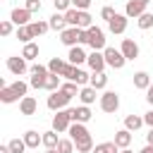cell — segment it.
<instances>
[{
    "label": "cell",
    "instance_id": "277c9868",
    "mask_svg": "<svg viewBox=\"0 0 153 153\" xmlns=\"http://www.w3.org/2000/svg\"><path fill=\"white\" fill-rule=\"evenodd\" d=\"M103 55H105V65L108 67H112V69H122L124 65H127V57L122 55V50H117V48H105L103 50Z\"/></svg>",
    "mask_w": 153,
    "mask_h": 153
},
{
    "label": "cell",
    "instance_id": "f1b7e54d",
    "mask_svg": "<svg viewBox=\"0 0 153 153\" xmlns=\"http://www.w3.org/2000/svg\"><path fill=\"white\" fill-rule=\"evenodd\" d=\"M0 100L10 105V103H17V100H19V96L12 91V86H2V88H0Z\"/></svg>",
    "mask_w": 153,
    "mask_h": 153
},
{
    "label": "cell",
    "instance_id": "3957f363",
    "mask_svg": "<svg viewBox=\"0 0 153 153\" xmlns=\"http://www.w3.org/2000/svg\"><path fill=\"white\" fill-rule=\"evenodd\" d=\"M86 33H88V45L93 48V50H98V53H103L108 45H105V31L100 29V26H91V29H86Z\"/></svg>",
    "mask_w": 153,
    "mask_h": 153
},
{
    "label": "cell",
    "instance_id": "d4e9b609",
    "mask_svg": "<svg viewBox=\"0 0 153 153\" xmlns=\"http://www.w3.org/2000/svg\"><path fill=\"white\" fill-rule=\"evenodd\" d=\"M29 29H31L33 38H38V36H43V33L50 29V24H48V22H43V19H38V22H31V24H29Z\"/></svg>",
    "mask_w": 153,
    "mask_h": 153
},
{
    "label": "cell",
    "instance_id": "ba28073f",
    "mask_svg": "<svg viewBox=\"0 0 153 153\" xmlns=\"http://www.w3.org/2000/svg\"><path fill=\"white\" fill-rule=\"evenodd\" d=\"M69 127H72L69 112H67V110H57V112L53 115V129H55L57 134H62V131H69Z\"/></svg>",
    "mask_w": 153,
    "mask_h": 153
},
{
    "label": "cell",
    "instance_id": "7a4b0ae2",
    "mask_svg": "<svg viewBox=\"0 0 153 153\" xmlns=\"http://www.w3.org/2000/svg\"><path fill=\"white\" fill-rule=\"evenodd\" d=\"M69 100H72V96H67L62 88L60 91H53L50 96H48V100H45V105L53 110V112H57V110H67V105H69Z\"/></svg>",
    "mask_w": 153,
    "mask_h": 153
},
{
    "label": "cell",
    "instance_id": "ee69618b",
    "mask_svg": "<svg viewBox=\"0 0 153 153\" xmlns=\"http://www.w3.org/2000/svg\"><path fill=\"white\" fill-rule=\"evenodd\" d=\"M10 33H12V22L10 19L0 22V36H10Z\"/></svg>",
    "mask_w": 153,
    "mask_h": 153
},
{
    "label": "cell",
    "instance_id": "74e56055",
    "mask_svg": "<svg viewBox=\"0 0 153 153\" xmlns=\"http://www.w3.org/2000/svg\"><path fill=\"white\" fill-rule=\"evenodd\" d=\"M60 88H62L67 96H79V91H81V88H79V84H74V81H62V86H60Z\"/></svg>",
    "mask_w": 153,
    "mask_h": 153
},
{
    "label": "cell",
    "instance_id": "7402d4cb",
    "mask_svg": "<svg viewBox=\"0 0 153 153\" xmlns=\"http://www.w3.org/2000/svg\"><path fill=\"white\" fill-rule=\"evenodd\" d=\"M96 88L93 86H81V91H79V100H81V105H91V103H96Z\"/></svg>",
    "mask_w": 153,
    "mask_h": 153
},
{
    "label": "cell",
    "instance_id": "f35d334b",
    "mask_svg": "<svg viewBox=\"0 0 153 153\" xmlns=\"http://www.w3.org/2000/svg\"><path fill=\"white\" fill-rule=\"evenodd\" d=\"M74 141L72 139H60V143H57V151L60 153H74Z\"/></svg>",
    "mask_w": 153,
    "mask_h": 153
},
{
    "label": "cell",
    "instance_id": "7c38bea8",
    "mask_svg": "<svg viewBox=\"0 0 153 153\" xmlns=\"http://www.w3.org/2000/svg\"><path fill=\"white\" fill-rule=\"evenodd\" d=\"M120 50H122V55H124L127 60H136V57H139V43L131 41V38H122Z\"/></svg>",
    "mask_w": 153,
    "mask_h": 153
},
{
    "label": "cell",
    "instance_id": "5b68a950",
    "mask_svg": "<svg viewBox=\"0 0 153 153\" xmlns=\"http://www.w3.org/2000/svg\"><path fill=\"white\" fill-rule=\"evenodd\" d=\"M81 33H84V29H79V26H67V29L60 33V41H62L67 48H74V45H81Z\"/></svg>",
    "mask_w": 153,
    "mask_h": 153
},
{
    "label": "cell",
    "instance_id": "b9f144b4",
    "mask_svg": "<svg viewBox=\"0 0 153 153\" xmlns=\"http://www.w3.org/2000/svg\"><path fill=\"white\" fill-rule=\"evenodd\" d=\"M53 5H55V12H67V10H72V0H53Z\"/></svg>",
    "mask_w": 153,
    "mask_h": 153
},
{
    "label": "cell",
    "instance_id": "bcb514c9",
    "mask_svg": "<svg viewBox=\"0 0 153 153\" xmlns=\"http://www.w3.org/2000/svg\"><path fill=\"white\" fill-rule=\"evenodd\" d=\"M72 7L74 10H88L91 7V0H72Z\"/></svg>",
    "mask_w": 153,
    "mask_h": 153
},
{
    "label": "cell",
    "instance_id": "f907efd6",
    "mask_svg": "<svg viewBox=\"0 0 153 153\" xmlns=\"http://www.w3.org/2000/svg\"><path fill=\"white\" fill-rule=\"evenodd\" d=\"M146 143H151V146H153V129L146 134Z\"/></svg>",
    "mask_w": 153,
    "mask_h": 153
},
{
    "label": "cell",
    "instance_id": "d6986e66",
    "mask_svg": "<svg viewBox=\"0 0 153 153\" xmlns=\"http://www.w3.org/2000/svg\"><path fill=\"white\" fill-rule=\"evenodd\" d=\"M48 24H50V29H53V31H60V33L69 26V24H67V19H65V12H55V14L48 19Z\"/></svg>",
    "mask_w": 153,
    "mask_h": 153
},
{
    "label": "cell",
    "instance_id": "8d00e7d4",
    "mask_svg": "<svg viewBox=\"0 0 153 153\" xmlns=\"http://www.w3.org/2000/svg\"><path fill=\"white\" fill-rule=\"evenodd\" d=\"M10 86H12V91H14L17 96H19V100H22V98H24V96L29 93V84H24V81H19V79H17L14 84H10Z\"/></svg>",
    "mask_w": 153,
    "mask_h": 153
},
{
    "label": "cell",
    "instance_id": "9c48e42d",
    "mask_svg": "<svg viewBox=\"0 0 153 153\" xmlns=\"http://www.w3.org/2000/svg\"><path fill=\"white\" fill-rule=\"evenodd\" d=\"M67 112H69V120L72 122H81V124H86L93 115H91V108L88 105H79V108H67Z\"/></svg>",
    "mask_w": 153,
    "mask_h": 153
},
{
    "label": "cell",
    "instance_id": "ab89813d",
    "mask_svg": "<svg viewBox=\"0 0 153 153\" xmlns=\"http://www.w3.org/2000/svg\"><path fill=\"white\" fill-rule=\"evenodd\" d=\"M7 146H10V151H12V153H24V151H26L24 139H12V141H7Z\"/></svg>",
    "mask_w": 153,
    "mask_h": 153
},
{
    "label": "cell",
    "instance_id": "7dc6e473",
    "mask_svg": "<svg viewBox=\"0 0 153 153\" xmlns=\"http://www.w3.org/2000/svg\"><path fill=\"white\" fill-rule=\"evenodd\" d=\"M143 124H148V127L153 129V108H151V110H148V112L143 115Z\"/></svg>",
    "mask_w": 153,
    "mask_h": 153
},
{
    "label": "cell",
    "instance_id": "f5cc1de1",
    "mask_svg": "<svg viewBox=\"0 0 153 153\" xmlns=\"http://www.w3.org/2000/svg\"><path fill=\"white\" fill-rule=\"evenodd\" d=\"M45 153H60V151H57V148H48Z\"/></svg>",
    "mask_w": 153,
    "mask_h": 153
},
{
    "label": "cell",
    "instance_id": "7bdbcfd3",
    "mask_svg": "<svg viewBox=\"0 0 153 153\" xmlns=\"http://www.w3.org/2000/svg\"><path fill=\"white\" fill-rule=\"evenodd\" d=\"M115 14H117V12H115V7H110V5H105V7L100 10V19H105V22H110Z\"/></svg>",
    "mask_w": 153,
    "mask_h": 153
},
{
    "label": "cell",
    "instance_id": "f6af8a7d",
    "mask_svg": "<svg viewBox=\"0 0 153 153\" xmlns=\"http://www.w3.org/2000/svg\"><path fill=\"white\" fill-rule=\"evenodd\" d=\"M24 7H26L31 14H33V12H41V0H26V5H24Z\"/></svg>",
    "mask_w": 153,
    "mask_h": 153
},
{
    "label": "cell",
    "instance_id": "8992f818",
    "mask_svg": "<svg viewBox=\"0 0 153 153\" xmlns=\"http://www.w3.org/2000/svg\"><path fill=\"white\" fill-rule=\"evenodd\" d=\"M117 108H120V93L117 91H105L100 96V110L112 115V112H117Z\"/></svg>",
    "mask_w": 153,
    "mask_h": 153
},
{
    "label": "cell",
    "instance_id": "11a10c76",
    "mask_svg": "<svg viewBox=\"0 0 153 153\" xmlns=\"http://www.w3.org/2000/svg\"><path fill=\"white\" fill-rule=\"evenodd\" d=\"M139 2H143V5H148V2H151V0H139Z\"/></svg>",
    "mask_w": 153,
    "mask_h": 153
},
{
    "label": "cell",
    "instance_id": "8fae6325",
    "mask_svg": "<svg viewBox=\"0 0 153 153\" xmlns=\"http://www.w3.org/2000/svg\"><path fill=\"white\" fill-rule=\"evenodd\" d=\"M127 24H129V17L127 14H115L110 22H108V29H110V33H124L127 31Z\"/></svg>",
    "mask_w": 153,
    "mask_h": 153
},
{
    "label": "cell",
    "instance_id": "1f68e13d",
    "mask_svg": "<svg viewBox=\"0 0 153 153\" xmlns=\"http://www.w3.org/2000/svg\"><path fill=\"white\" fill-rule=\"evenodd\" d=\"M88 79H91V74H86L81 67H76V69H74V74H72V81H74V84H79V86H88Z\"/></svg>",
    "mask_w": 153,
    "mask_h": 153
},
{
    "label": "cell",
    "instance_id": "5bb4252c",
    "mask_svg": "<svg viewBox=\"0 0 153 153\" xmlns=\"http://www.w3.org/2000/svg\"><path fill=\"white\" fill-rule=\"evenodd\" d=\"M86 65L91 67V72H105V55L103 53H98V50H93L91 55H88V60H86Z\"/></svg>",
    "mask_w": 153,
    "mask_h": 153
},
{
    "label": "cell",
    "instance_id": "484cf974",
    "mask_svg": "<svg viewBox=\"0 0 153 153\" xmlns=\"http://www.w3.org/2000/svg\"><path fill=\"white\" fill-rule=\"evenodd\" d=\"M57 143H60V136H57L55 129L43 131V146H45V148H57Z\"/></svg>",
    "mask_w": 153,
    "mask_h": 153
},
{
    "label": "cell",
    "instance_id": "4316f807",
    "mask_svg": "<svg viewBox=\"0 0 153 153\" xmlns=\"http://www.w3.org/2000/svg\"><path fill=\"white\" fill-rule=\"evenodd\" d=\"M91 153H120V148L115 141H103V143H96V148Z\"/></svg>",
    "mask_w": 153,
    "mask_h": 153
},
{
    "label": "cell",
    "instance_id": "9a60e30c",
    "mask_svg": "<svg viewBox=\"0 0 153 153\" xmlns=\"http://www.w3.org/2000/svg\"><path fill=\"white\" fill-rule=\"evenodd\" d=\"M36 110H38V100L33 96H24L19 100V112L22 115H36Z\"/></svg>",
    "mask_w": 153,
    "mask_h": 153
},
{
    "label": "cell",
    "instance_id": "6da1fadb",
    "mask_svg": "<svg viewBox=\"0 0 153 153\" xmlns=\"http://www.w3.org/2000/svg\"><path fill=\"white\" fill-rule=\"evenodd\" d=\"M31 79H29V86L31 88H45V79H48V74H50V69L48 67H43V65H31Z\"/></svg>",
    "mask_w": 153,
    "mask_h": 153
},
{
    "label": "cell",
    "instance_id": "816d5d0a",
    "mask_svg": "<svg viewBox=\"0 0 153 153\" xmlns=\"http://www.w3.org/2000/svg\"><path fill=\"white\" fill-rule=\"evenodd\" d=\"M0 153H12V151H10V146L5 143V146H0Z\"/></svg>",
    "mask_w": 153,
    "mask_h": 153
},
{
    "label": "cell",
    "instance_id": "836d02e7",
    "mask_svg": "<svg viewBox=\"0 0 153 153\" xmlns=\"http://www.w3.org/2000/svg\"><path fill=\"white\" fill-rule=\"evenodd\" d=\"M65 67H67V62H65V60H60V57H53V60L48 62L50 74H62V72H65Z\"/></svg>",
    "mask_w": 153,
    "mask_h": 153
},
{
    "label": "cell",
    "instance_id": "ffe728a7",
    "mask_svg": "<svg viewBox=\"0 0 153 153\" xmlns=\"http://www.w3.org/2000/svg\"><path fill=\"white\" fill-rule=\"evenodd\" d=\"M88 86H93L96 91H103L108 86V74L105 72H93L91 79H88Z\"/></svg>",
    "mask_w": 153,
    "mask_h": 153
},
{
    "label": "cell",
    "instance_id": "681fc988",
    "mask_svg": "<svg viewBox=\"0 0 153 153\" xmlns=\"http://www.w3.org/2000/svg\"><path fill=\"white\" fill-rule=\"evenodd\" d=\"M139 153H153V146H151V143H146V146H143Z\"/></svg>",
    "mask_w": 153,
    "mask_h": 153
},
{
    "label": "cell",
    "instance_id": "52a82bcc",
    "mask_svg": "<svg viewBox=\"0 0 153 153\" xmlns=\"http://www.w3.org/2000/svg\"><path fill=\"white\" fill-rule=\"evenodd\" d=\"M7 69H10L14 76H22V74H26L31 67L26 65V60H24L22 55H12V57H7Z\"/></svg>",
    "mask_w": 153,
    "mask_h": 153
},
{
    "label": "cell",
    "instance_id": "ac0fdd59",
    "mask_svg": "<svg viewBox=\"0 0 153 153\" xmlns=\"http://www.w3.org/2000/svg\"><path fill=\"white\" fill-rule=\"evenodd\" d=\"M24 143H26V148H38L41 143H43V134H38L36 129H29V131H24Z\"/></svg>",
    "mask_w": 153,
    "mask_h": 153
},
{
    "label": "cell",
    "instance_id": "d590c367",
    "mask_svg": "<svg viewBox=\"0 0 153 153\" xmlns=\"http://www.w3.org/2000/svg\"><path fill=\"white\" fill-rule=\"evenodd\" d=\"M136 24H139V29H143V31L151 29V26H153V12H143V14L136 19Z\"/></svg>",
    "mask_w": 153,
    "mask_h": 153
},
{
    "label": "cell",
    "instance_id": "2e32d148",
    "mask_svg": "<svg viewBox=\"0 0 153 153\" xmlns=\"http://www.w3.org/2000/svg\"><path fill=\"white\" fill-rule=\"evenodd\" d=\"M143 12H146V5H143V2H139V0H129V2H127V7H124V14H127L129 19H139Z\"/></svg>",
    "mask_w": 153,
    "mask_h": 153
},
{
    "label": "cell",
    "instance_id": "e0dca14e",
    "mask_svg": "<svg viewBox=\"0 0 153 153\" xmlns=\"http://www.w3.org/2000/svg\"><path fill=\"white\" fill-rule=\"evenodd\" d=\"M69 139L72 141H79V139H86V136H91L88 134V129H86V124H81V122H72V127H69Z\"/></svg>",
    "mask_w": 153,
    "mask_h": 153
},
{
    "label": "cell",
    "instance_id": "30bf717a",
    "mask_svg": "<svg viewBox=\"0 0 153 153\" xmlns=\"http://www.w3.org/2000/svg\"><path fill=\"white\" fill-rule=\"evenodd\" d=\"M10 22L17 24V26H29L31 24V12L26 7H14L12 14H10Z\"/></svg>",
    "mask_w": 153,
    "mask_h": 153
},
{
    "label": "cell",
    "instance_id": "44dd1931",
    "mask_svg": "<svg viewBox=\"0 0 153 153\" xmlns=\"http://www.w3.org/2000/svg\"><path fill=\"white\" fill-rule=\"evenodd\" d=\"M151 84H153V81H151L148 72H136V74H134V88H139V91H148Z\"/></svg>",
    "mask_w": 153,
    "mask_h": 153
},
{
    "label": "cell",
    "instance_id": "f546056e",
    "mask_svg": "<svg viewBox=\"0 0 153 153\" xmlns=\"http://www.w3.org/2000/svg\"><path fill=\"white\" fill-rule=\"evenodd\" d=\"M74 146H76V153H91L96 146H93V139L91 136H86V139H79V141H74Z\"/></svg>",
    "mask_w": 153,
    "mask_h": 153
},
{
    "label": "cell",
    "instance_id": "e575fe53",
    "mask_svg": "<svg viewBox=\"0 0 153 153\" xmlns=\"http://www.w3.org/2000/svg\"><path fill=\"white\" fill-rule=\"evenodd\" d=\"M17 38L26 45V43H31V41H33V33H31V29H29V26H17Z\"/></svg>",
    "mask_w": 153,
    "mask_h": 153
},
{
    "label": "cell",
    "instance_id": "db71d44e",
    "mask_svg": "<svg viewBox=\"0 0 153 153\" xmlns=\"http://www.w3.org/2000/svg\"><path fill=\"white\" fill-rule=\"evenodd\" d=\"M120 153H134V151H131V148H122Z\"/></svg>",
    "mask_w": 153,
    "mask_h": 153
},
{
    "label": "cell",
    "instance_id": "d6a6232c",
    "mask_svg": "<svg viewBox=\"0 0 153 153\" xmlns=\"http://www.w3.org/2000/svg\"><path fill=\"white\" fill-rule=\"evenodd\" d=\"M22 57H24V60H36V57H38V45H36L33 41L26 43L24 50H22Z\"/></svg>",
    "mask_w": 153,
    "mask_h": 153
},
{
    "label": "cell",
    "instance_id": "60d3db41",
    "mask_svg": "<svg viewBox=\"0 0 153 153\" xmlns=\"http://www.w3.org/2000/svg\"><path fill=\"white\" fill-rule=\"evenodd\" d=\"M65 19H67L69 26H76V22H79V10H74V7L67 10V12H65Z\"/></svg>",
    "mask_w": 153,
    "mask_h": 153
},
{
    "label": "cell",
    "instance_id": "cb8c5ba5",
    "mask_svg": "<svg viewBox=\"0 0 153 153\" xmlns=\"http://www.w3.org/2000/svg\"><path fill=\"white\" fill-rule=\"evenodd\" d=\"M141 127H143V117H139V115H127V117H124V129L136 131V129H141Z\"/></svg>",
    "mask_w": 153,
    "mask_h": 153
},
{
    "label": "cell",
    "instance_id": "83f0119b",
    "mask_svg": "<svg viewBox=\"0 0 153 153\" xmlns=\"http://www.w3.org/2000/svg\"><path fill=\"white\" fill-rule=\"evenodd\" d=\"M60 86H62V76L60 74H48V79H45V91H60Z\"/></svg>",
    "mask_w": 153,
    "mask_h": 153
},
{
    "label": "cell",
    "instance_id": "c3c4849f",
    "mask_svg": "<svg viewBox=\"0 0 153 153\" xmlns=\"http://www.w3.org/2000/svg\"><path fill=\"white\" fill-rule=\"evenodd\" d=\"M146 100H148V105L153 108V84L148 86V91H146Z\"/></svg>",
    "mask_w": 153,
    "mask_h": 153
},
{
    "label": "cell",
    "instance_id": "603a6c76",
    "mask_svg": "<svg viewBox=\"0 0 153 153\" xmlns=\"http://www.w3.org/2000/svg\"><path fill=\"white\" fill-rule=\"evenodd\" d=\"M115 143H117L120 151H122V148H129V143H131V131H129V129L115 131Z\"/></svg>",
    "mask_w": 153,
    "mask_h": 153
},
{
    "label": "cell",
    "instance_id": "4fadbf2b",
    "mask_svg": "<svg viewBox=\"0 0 153 153\" xmlns=\"http://www.w3.org/2000/svg\"><path fill=\"white\" fill-rule=\"evenodd\" d=\"M86 60H88V55L84 53V48H81V45H74V48H69V53H67V62H69V65L79 67V65H84Z\"/></svg>",
    "mask_w": 153,
    "mask_h": 153
},
{
    "label": "cell",
    "instance_id": "4dcf8cb0",
    "mask_svg": "<svg viewBox=\"0 0 153 153\" xmlns=\"http://www.w3.org/2000/svg\"><path fill=\"white\" fill-rule=\"evenodd\" d=\"M79 29H91L93 26V17L88 14V10H79V22H76Z\"/></svg>",
    "mask_w": 153,
    "mask_h": 153
}]
</instances>
